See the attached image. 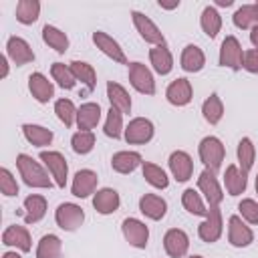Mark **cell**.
I'll return each instance as SVG.
<instances>
[{
  "mask_svg": "<svg viewBox=\"0 0 258 258\" xmlns=\"http://www.w3.org/2000/svg\"><path fill=\"white\" fill-rule=\"evenodd\" d=\"M16 167H18V173L22 177V181L30 187H40V189H46V187H52V179L48 177V169H44L36 159H32L30 155L26 153H18L16 157Z\"/></svg>",
  "mask_w": 258,
  "mask_h": 258,
  "instance_id": "6da1fadb",
  "label": "cell"
},
{
  "mask_svg": "<svg viewBox=\"0 0 258 258\" xmlns=\"http://www.w3.org/2000/svg\"><path fill=\"white\" fill-rule=\"evenodd\" d=\"M198 153H200V159H202V163L206 165V169H210V171H214V173L222 167V161H224V157H226L224 143H222L218 137H214V135H208V137H204V139L200 141Z\"/></svg>",
  "mask_w": 258,
  "mask_h": 258,
  "instance_id": "7a4b0ae2",
  "label": "cell"
},
{
  "mask_svg": "<svg viewBox=\"0 0 258 258\" xmlns=\"http://www.w3.org/2000/svg\"><path fill=\"white\" fill-rule=\"evenodd\" d=\"M54 222H56V226H58L60 230H64V232H75L77 228L83 226V222H85V212H83L81 206H77V204H73V202H64V204H60V206L56 208V212H54Z\"/></svg>",
  "mask_w": 258,
  "mask_h": 258,
  "instance_id": "3957f363",
  "label": "cell"
},
{
  "mask_svg": "<svg viewBox=\"0 0 258 258\" xmlns=\"http://www.w3.org/2000/svg\"><path fill=\"white\" fill-rule=\"evenodd\" d=\"M40 161L44 163L50 177L54 179V185L64 187L67 177H69V163H67L64 155L60 151H40Z\"/></svg>",
  "mask_w": 258,
  "mask_h": 258,
  "instance_id": "277c9868",
  "label": "cell"
},
{
  "mask_svg": "<svg viewBox=\"0 0 258 258\" xmlns=\"http://www.w3.org/2000/svg\"><path fill=\"white\" fill-rule=\"evenodd\" d=\"M131 18H133V24H135L139 36H141L145 42H149V44H153V46H163V44H165L163 32L159 30V26H157L149 16H145V14L139 12V10H133V12H131Z\"/></svg>",
  "mask_w": 258,
  "mask_h": 258,
  "instance_id": "5b68a950",
  "label": "cell"
},
{
  "mask_svg": "<svg viewBox=\"0 0 258 258\" xmlns=\"http://www.w3.org/2000/svg\"><path fill=\"white\" fill-rule=\"evenodd\" d=\"M153 133H155V127L149 119L145 117H135L129 121V125L125 127V141L131 143V145H143V143H149L153 139Z\"/></svg>",
  "mask_w": 258,
  "mask_h": 258,
  "instance_id": "8992f818",
  "label": "cell"
},
{
  "mask_svg": "<svg viewBox=\"0 0 258 258\" xmlns=\"http://www.w3.org/2000/svg\"><path fill=\"white\" fill-rule=\"evenodd\" d=\"M198 189H200V194H204V200L208 202L210 208H218L222 204V200H224L222 185H220L216 173L210 171V169H204L200 173V177H198Z\"/></svg>",
  "mask_w": 258,
  "mask_h": 258,
  "instance_id": "52a82bcc",
  "label": "cell"
},
{
  "mask_svg": "<svg viewBox=\"0 0 258 258\" xmlns=\"http://www.w3.org/2000/svg\"><path fill=\"white\" fill-rule=\"evenodd\" d=\"M220 64L222 67H228L232 71H238L242 69V60H244V50H242V44L236 36H226L222 40V46H220V56H218Z\"/></svg>",
  "mask_w": 258,
  "mask_h": 258,
  "instance_id": "ba28073f",
  "label": "cell"
},
{
  "mask_svg": "<svg viewBox=\"0 0 258 258\" xmlns=\"http://www.w3.org/2000/svg\"><path fill=\"white\" fill-rule=\"evenodd\" d=\"M224 232V222H222V212L220 208H210L208 216L204 218V222L198 226V236L202 242H208V244H214L220 240Z\"/></svg>",
  "mask_w": 258,
  "mask_h": 258,
  "instance_id": "9c48e42d",
  "label": "cell"
},
{
  "mask_svg": "<svg viewBox=\"0 0 258 258\" xmlns=\"http://www.w3.org/2000/svg\"><path fill=\"white\" fill-rule=\"evenodd\" d=\"M129 83L141 95H155V79L143 62L129 64Z\"/></svg>",
  "mask_w": 258,
  "mask_h": 258,
  "instance_id": "30bf717a",
  "label": "cell"
},
{
  "mask_svg": "<svg viewBox=\"0 0 258 258\" xmlns=\"http://www.w3.org/2000/svg\"><path fill=\"white\" fill-rule=\"evenodd\" d=\"M121 232H123V238L133 248H145L149 242V228L137 218H125L121 224Z\"/></svg>",
  "mask_w": 258,
  "mask_h": 258,
  "instance_id": "8fae6325",
  "label": "cell"
},
{
  "mask_svg": "<svg viewBox=\"0 0 258 258\" xmlns=\"http://www.w3.org/2000/svg\"><path fill=\"white\" fill-rule=\"evenodd\" d=\"M228 240L234 248H246L254 242V232L240 216H230V220H228Z\"/></svg>",
  "mask_w": 258,
  "mask_h": 258,
  "instance_id": "7c38bea8",
  "label": "cell"
},
{
  "mask_svg": "<svg viewBox=\"0 0 258 258\" xmlns=\"http://www.w3.org/2000/svg\"><path fill=\"white\" fill-rule=\"evenodd\" d=\"M93 42H95V46H97L103 54H107L111 60H115V62H119V64H127V56H125L121 44H119L113 36H109L107 32L95 30V32H93Z\"/></svg>",
  "mask_w": 258,
  "mask_h": 258,
  "instance_id": "4fadbf2b",
  "label": "cell"
},
{
  "mask_svg": "<svg viewBox=\"0 0 258 258\" xmlns=\"http://www.w3.org/2000/svg\"><path fill=\"white\" fill-rule=\"evenodd\" d=\"M163 248H165L167 256L183 258L187 254V250H189V236L179 228H171L163 236Z\"/></svg>",
  "mask_w": 258,
  "mask_h": 258,
  "instance_id": "5bb4252c",
  "label": "cell"
},
{
  "mask_svg": "<svg viewBox=\"0 0 258 258\" xmlns=\"http://www.w3.org/2000/svg\"><path fill=\"white\" fill-rule=\"evenodd\" d=\"M6 56L16 67H22V64H28V62L34 60V52H32L30 44L22 36H10L6 40Z\"/></svg>",
  "mask_w": 258,
  "mask_h": 258,
  "instance_id": "9a60e30c",
  "label": "cell"
},
{
  "mask_svg": "<svg viewBox=\"0 0 258 258\" xmlns=\"http://www.w3.org/2000/svg\"><path fill=\"white\" fill-rule=\"evenodd\" d=\"M194 97V89H191V83L185 79V77H179L175 81H171L165 89V99L175 105V107H185Z\"/></svg>",
  "mask_w": 258,
  "mask_h": 258,
  "instance_id": "2e32d148",
  "label": "cell"
},
{
  "mask_svg": "<svg viewBox=\"0 0 258 258\" xmlns=\"http://www.w3.org/2000/svg\"><path fill=\"white\" fill-rule=\"evenodd\" d=\"M97 183H99V175L93 171V169H81L75 173L73 177V183H71V194L75 198H89L91 194H95L97 189Z\"/></svg>",
  "mask_w": 258,
  "mask_h": 258,
  "instance_id": "e0dca14e",
  "label": "cell"
},
{
  "mask_svg": "<svg viewBox=\"0 0 258 258\" xmlns=\"http://www.w3.org/2000/svg\"><path fill=\"white\" fill-rule=\"evenodd\" d=\"M167 161H169V171H171V175L177 181H187L191 177V173H194V161H191V157H189L187 151H181V149L171 151V155H169Z\"/></svg>",
  "mask_w": 258,
  "mask_h": 258,
  "instance_id": "ac0fdd59",
  "label": "cell"
},
{
  "mask_svg": "<svg viewBox=\"0 0 258 258\" xmlns=\"http://www.w3.org/2000/svg\"><path fill=\"white\" fill-rule=\"evenodd\" d=\"M119 206H121V198H119L117 189H113V187H101L93 196V208L103 216L117 212Z\"/></svg>",
  "mask_w": 258,
  "mask_h": 258,
  "instance_id": "d6986e66",
  "label": "cell"
},
{
  "mask_svg": "<svg viewBox=\"0 0 258 258\" xmlns=\"http://www.w3.org/2000/svg\"><path fill=\"white\" fill-rule=\"evenodd\" d=\"M139 212L149 220H161L167 214V202L157 194H145L139 198Z\"/></svg>",
  "mask_w": 258,
  "mask_h": 258,
  "instance_id": "ffe728a7",
  "label": "cell"
},
{
  "mask_svg": "<svg viewBox=\"0 0 258 258\" xmlns=\"http://www.w3.org/2000/svg\"><path fill=\"white\" fill-rule=\"evenodd\" d=\"M28 91L38 103H48L54 97V85L42 73H32L28 77Z\"/></svg>",
  "mask_w": 258,
  "mask_h": 258,
  "instance_id": "44dd1931",
  "label": "cell"
},
{
  "mask_svg": "<svg viewBox=\"0 0 258 258\" xmlns=\"http://www.w3.org/2000/svg\"><path fill=\"white\" fill-rule=\"evenodd\" d=\"M2 244L4 246H14L18 248L20 252H30L32 248V240H30V234L24 226H8L2 234Z\"/></svg>",
  "mask_w": 258,
  "mask_h": 258,
  "instance_id": "7402d4cb",
  "label": "cell"
},
{
  "mask_svg": "<svg viewBox=\"0 0 258 258\" xmlns=\"http://www.w3.org/2000/svg\"><path fill=\"white\" fill-rule=\"evenodd\" d=\"M99 121H101L99 103L89 101V103H83L79 107V111H77V127H79V131H91V129H95L99 125Z\"/></svg>",
  "mask_w": 258,
  "mask_h": 258,
  "instance_id": "603a6c76",
  "label": "cell"
},
{
  "mask_svg": "<svg viewBox=\"0 0 258 258\" xmlns=\"http://www.w3.org/2000/svg\"><path fill=\"white\" fill-rule=\"evenodd\" d=\"M179 64L185 73H200L206 64V54L200 46L196 44H187L183 46L181 50V56H179Z\"/></svg>",
  "mask_w": 258,
  "mask_h": 258,
  "instance_id": "cb8c5ba5",
  "label": "cell"
},
{
  "mask_svg": "<svg viewBox=\"0 0 258 258\" xmlns=\"http://www.w3.org/2000/svg\"><path fill=\"white\" fill-rule=\"evenodd\" d=\"M22 135L34 147H46L54 139V133L50 129H46L42 125H36V123H24L22 125Z\"/></svg>",
  "mask_w": 258,
  "mask_h": 258,
  "instance_id": "d4e9b609",
  "label": "cell"
},
{
  "mask_svg": "<svg viewBox=\"0 0 258 258\" xmlns=\"http://www.w3.org/2000/svg\"><path fill=\"white\" fill-rule=\"evenodd\" d=\"M139 165H143V159H141V153L137 151H117L111 157V167L117 173H131Z\"/></svg>",
  "mask_w": 258,
  "mask_h": 258,
  "instance_id": "484cf974",
  "label": "cell"
},
{
  "mask_svg": "<svg viewBox=\"0 0 258 258\" xmlns=\"http://www.w3.org/2000/svg\"><path fill=\"white\" fill-rule=\"evenodd\" d=\"M107 99H109L113 109H117L121 113H131V97L123 85L109 81L107 83Z\"/></svg>",
  "mask_w": 258,
  "mask_h": 258,
  "instance_id": "4316f807",
  "label": "cell"
},
{
  "mask_svg": "<svg viewBox=\"0 0 258 258\" xmlns=\"http://www.w3.org/2000/svg\"><path fill=\"white\" fill-rule=\"evenodd\" d=\"M149 62H151V67L157 75H169L171 69H173V54L165 44L163 46H153L149 50Z\"/></svg>",
  "mask_w": 258,
  "mask_h": 258,
  "instance_id": "83f0119b",
  "label": "cell"
},
{
  "mask_svg": "<svg viewBox=\"0 0 258 258\" xmlns=\"http://www.w3.org/2000/svg\"><path fill=\"white\" fill-rule=\"evenodd\" d=\"M224 185H226V191L230 196H240L246 191V185H248V179H246V173H242V169L238 165H228L226 167V173H224Z\"/></svg>",
  "mask_w": 258,
  "mask_h": 258,
  "instance_id": "f1b7e54d",
  "label": "cell"
},
{
  "mask_svg": "<svg viewBox=\"0 0 258 258\" xmlns=\"http://www.w3.org/2000/svg\"><path fill=\"white\" fill-rule=\"evenodd\" d=\"M46 214V198L32 194L24 200V222L26 224H38Z\"/></svg>",
  "mask_w": 258,
  "mask_h": 258,
  "instance_id": "f546056e",
  "label": "cell"
},
{
  "mask_svg": "<svg viewBox=\"0 0 258 258\" xmlns=\"http://www.w3.org/2000/svg\"><path fill=\"white\" fill-rule=\"evenodd\" d=\"M234 24L242 30H252L258 26V4H242L234 16H232Z\"/></svg>",
  "mask_w": 258,
  "mask_h": 258,
  "instance_id": "4dcf8cb0",
  "label": "cell"
},
{
  "mask_svg": "<svg viewBox=\"0 0 258 258\" xmlns=\"http://www.w3.org/2000/svg\"><path fill=\"white\" fill-rule=\"evenodd\" d=\"M42 40H44L50 48H54L58 54H62V52L69 50V36H67L60 28H56V26H52V24H44V26H42Z\"/></svg>",
  "mask_w": 258,
  "mask_h": 258,
  "instance_id": "1f68e13d",
  "label": "cell"
},
{
  "mask_svg": "<svg viewBox=\"0 0 258 258\" xmlns=\"http://www.w3.org/2000/svg\"><path fill=\"white\" fill-rule=\"evenodd\" d=\"M62 242L56 234H44L36 246V258H60Z\"/></svg>",
  "mask_w": 258,
  "mask_h": 258,
  "instance_id": "d6a6232c",
  "label": "cell"
},
{
  "mask_svg": "<svg viewBox=\"0 0 258 258\" xmlns=\"http://www.w3.org/2000/svg\"><path fill=\"white\" fill-rule=\"evenodd\" d=\"M141 171H143L145 181H147L151 187H155V189H165V187L169 185V177H167V173H165L159 165H155V163H151V161H143Z\"/></svg>",
  "mask_w": 258,
  "mask_h": 258,
  "instance_id": "836d02e7",
  "label": "cell"
},
{
  "mask_svg": "<svg viewBox=\"0 0 258 258\" xmlns=\"http://www.w3.org/2000/svg\"><path fill=\"white\" fill-rule=\"evenodd\" d=\"M202 115H204V119H206L210 125H218V123L222 121V117H224V103H222V99L218 97V93H212V95L204 101V105H202Z\"/></svg>",
  "mask_w": 258,
  "mask_h": 258,
  "instance_id": "e575fe53",
  "label": "cell"
},
{
  "mask_svg": "<svg viewBox=\"0 0 258 258\" xmlns=\"http://www.w3.org/2000/svg\"><path fill=\"white\" fill-rule=\"evenodd\" d=\"M238 167L242 169V173H246L248 175V171L252 169V165H254V159H256V147H254V143H252V139L250 137H242L240 139V143H238Z\"/></svg>",
  "mask_w": 258,
  "mask_h": 258,
  "instance_id": "d590c367",
  "label": "cell"
},
{
  "mask_svg": "<svg viewBox=\"0 0 258 258\" xmlns=\"http://www.w3.org/2000/svg\"><path fill=\"white\" fill-rule=\"evenodd\" d=\"M200 24H202V30L206 32V36L214 38L220 28H222V16L220 12L214 8V6H206L202 10V16H200Z\"/></svg>",
  "mask_w": 258,
  "mask_h": 258,
  "instance_id": "8d00e7d4",
  "label": "cell"
},
{
  "mask_svg": "<svg viewBox=\"0 0 258 258\" xmlns=\"http://www.w3.org/2000/svg\"><path fill=\"white\" fill-rule=\"evenodd\" d=\"M71 71H73L75 79L81 81V83L87 87V91H93V89H95V85H97V75H95L93 64H89V62H85V60H73V62H71Z\"/></svg>",
  "mask_w": 258,
  "mask_h": 258,
  "instance_id": "74e56055",
  "label": "cell"
},
{
  "mask_svg": "<svg viewBox=\"0 0 258 258\" xmlns=\"http://www.w3.org/2000/svg\"><path fill=\"white\" fill-rule=\"evenodd\" d=\"M181 206H183L189 214H194V216H204V218H206L208 212H210V208H206L202 196H200L194 187L183 189V194H181Z\"/></svg>",
  "mask_w": 258,
  "mask_h": 258,
  "instance_id": "f35d334b",
  "label": "cell"
},
{
  "mask_svg": "<svg viewBox=\"0 0 258 258\" xmlns=\"http://www.w3.org/2000/svg\"><path fill=\"white\" fill-rule=\"evenodd\" d=\"M40 2L38 0H20L16 4V20L20 24H32L38 20Z\"/></svg>",
  "mask_w": 258,
  "mask_h": 258,
  "instance_id": "ab89813d",
  "label": "cell"
},
{
  "mask_svg": "<svg viewBox=\"0 0 258 258\" xmlns=\"http://www.w3.org/2000/svg\"><path fill=\"white\" fill-rule=\"evenodd\" d=\"M50 77H52V81H56V85L60 89H67V91L73 89L77 83V79L71 71V64H64V62H52L50 64Z\"/></svg>",
  "mask_w": 258,
  "mask_h": 258,
  "instance_id": "60d3db41",
  "label": "cell"
},
{
  "mask_svg": "<svg viewBox=\"0 0 258 258\" xmlns=\"http://www.w3.org/2000/svg\"><path fill=\"white\" fill-rule=\"evenodd\" d=\"M103 131H105V135L111 137V139H121L123 133H125V129H123V113L111 107V109L107 111V119H105Z\"/></svg>",
  "mask_w": 258,
  "mask_h": 258,
  "instance_id": "b9f144b4",
  "label": "cell"
},
{
  "mask_svg": "<svg viewBox=\"0 0 258 258\" xmlns=\"http://www.w3.org/2000/svg\"><path fill=\"white\" fill-rule=\"evenodd\" d=\"M77 107L71 99H58L54 103V113L58 117V121L64 125V127H73L77 123Z\"/></svg>",
  "mask_w": 258,
  "mask_h": 258,
  "instance_id": "7bdbcfd3",
  "label": "cell"
},
{
  "mask_svg": "<svg viewBox=\"0 0 258 258\" xmlns=\"http://www.w3.org/2000/svg\"><path fill=\"white\" fill-rule=\"evenodd\" d=\"M71 145H73V151L79 153V155H87L93 151L95 147V133L93 131H77L73 137H71Z\"/></svg>",
  "mask_w": 258,
  "mask_h": 258,
  "instance_id": "ee69618b",
  "label": "cell"
},
{
  "mask_svg": "<svg viewBox=\"0 0 258 258\" xmlns=\"http://www.w3.org/2000/svg\"><path fill=\"white\" fill-rule=\"evenodd\" d=\"M238 212H240V218L248 224H258V202L252 200V198H244L240 204H238Z\"/></svg>",
  "mask_w": 258,
  "mask_h": 258,
  "instance_id": "f6af8a7d",
  "label": "cell"
},
{
  "mask_svg": "<svg viewBox=\"0 0 258 258\" xmlns=\"http://www.w3.org/2000/svg\"><path fill=\"white\" fill-rule=\"evenodd\" d=\"M0 191L6 196V198H12L18 194V183H16V177L10 173L8 167H2L0 169Z\"/></svg>",
  "mask_w": 258,
  "mask_h": 258,
  "instance_id": "bcb514c9",
  "label": "cell"
},
{
  "mask_svg": "<svg viewBox=\"0 0 258 258\" xmlns=\"http://www.w3.org/2000/svg\"><path fill=\"white\" fill-rule=\"evenodd\" d=\"M242 69H246L248 73H254V75H258V48H250V50H244Z\"/></svg>",
  "mask_w": 258,
  "mask_h": 258,
  "instance_id": "7dc6e473",
  "label": "cell"
},
{
  "mask_svg": "<svg viewBox=\"0 0 258 258\" xmlns=\"http://www.w3.org/2000/svg\"><path fill=\"white\" fill-rule=\"evenodd\" d=\"M0 64H2L0 79H6V77H8V71H10V64H8V56H6V54H2V56H0Z\"/></svg>",
  "mask_w": 258,
  "mask_h": 258,
  "instance_id": "c3c4849f",
  "label": "cell"
},
{
  "mask_svg": "<svg viewBox=\"0 0 258 258\" xmlns=\"http://www.w3.org/2000/svg\"><path fill=\"white\" fill-rule=\"evenodd\" d=\"M157 4H159V8H165V10H173V8H177V6H179V0H173V2H163V0H159Z\"/></svg>",
  "mask_w": 258,
  "mask_h": 258,
  "instance_id": "681fc988",
  "label": "cell"
},
{
  "mask_svg": "<svg viewBox=\"0 0 258 258\" xmlns=\"http://www.w3.org/2000/svg\"><path fill=\"white\" fill-rule=\"evenodd\" d=\"M250 42L254 44V48H258V26L250 30Z\"/></svg>",
  "mask_w": 258,
  "mask_h": 258,
  "instance_id": "f907efd6",
  "label": "cell"
},
{
  "mask_svg": "<svg viewBox=\"0 0 258 258\" xmlns=\"http://www.w3.org/2000/svg\"><path fill=\"white\" fill-rule=\"evenodd\" d=\"M2 258H22V256H20L16 250H8V252L2 254Z\"/></svg>",
  "mask_w": 258,
  "mask_h": 258,
  "instance_id": "816d5d0a",
  "label": "cell"
},
{
  "mask_svg": "<svg viewBox=\"0 0 258 258\" xmlns=\"http://www.w3.org/2000/svg\"><path fill=\"white\" fill-rule=\"evenodd\" d=\"M232 4H234L232 0H216V6H226V8H228V6H232Z\"/></svg>",
  "mask_w": 258,
  "mask_h": 258,
  "instance_id": "f5cc1de1",
  "label": "cell"
},
{
  "mask_svg": "<svg viewBox=\"0 0 258 258\" xmlns=\"http://www.w3.org/2000/svg\"><path fill=\"white\" fill-rule=\"evenodd\" d=\"M187 258H204V256H200V254H194V256H187Z\"/></svg>",
  "mask_w": 258,
  "mask_h": 258,
  "instance_id": "db71d44e",
  "label": "cell"
},
{
  "mask_svg": "<svg viewBox=\"0 0 258 258\" xmlns=\"http://www.w3.org/2000/svg\"><path fill=\"white\" fill-rule=\"evenodd\" d=\"M256 194H258V175H256Z\"/></svg>",
  "mask_w": 258,
  "mask_h": 258,
  "instance_id": "11a10c76",
  "label": "cell"
}]
</instances>
